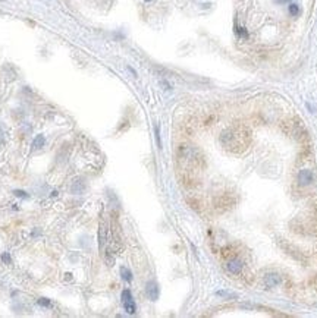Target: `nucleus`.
I'll return each mask as SVG.
<instances>
[{
	"label": "nucleus",
	"mask_w": 317,
	"mask_h": 318,
	"mask_svg": "<svg viewBox=\"0 0 317 318\" xmlns=\"http://www.w3.org/2000/svg\"><path fill=\"white\" fill-rule=\"evenodd\" d=\"M220 144L232 153L245 151L250 144V129L247 126H238L223 131L220 135Z\"/></svg>",
	"instance_id": "nucleus-1"
},
{
	"label": "nucleus",
	"mask_w": 317,
	"mask_h": 318,
	"mask_svg": "<svg viewBox=\"0 0 317 318\" xmlns=\"http://www.w3.org/2000/svg\"><path fill=\"white\" fill-rule=\"evenodd\" d=\"M235 197L229 195V194H223L222 197H219L217 201H216V207L219 208V211H225L228 208H231L234 204H235Z\"/></svg>",
	"instance_id": "nucleus-2"
},
{
	"label": "nucleus",
	"mask_w": 317,
	"mask_h": 318,
	"mask_svg": "<svg viewBox=\"0 0 317 318\" xmlns=\"http://www.w3.org/2000/svg\"><path fill=\"white\" fill-rule=\"evenodd\" d=\"M314 182V173L310 169H303L298 173V183L301 186H308Z\"/></svg>",
	"instance_id": "nucleus-3"
},
{
	"label": "nucleus",
	"mask_w": 317,
	"mask_h": 318,
	"mask_svg": "<svg viewBox=\"0 0 317 318\" xmlns=\"http://www.w3.org/2000/svg\"><path fill=\"white\" fill-rule=\"evenodd\" d=\"M228 271L229 273H232V274H239L241 271H242V267H244V264H242V261L239 260V258H231L229 261H228Z\"/></svg>",
	"instance_id": "nucleus-4"
},
{
	"label": "nucleus",
	"mask_w": 317,
	"mask_h": 318,
	"mask_svg": "<svg viewBox=\"0 0 317 318\" xmlns=\"http://www.w3.org/2000/svg\"><path fill=\"white\" fill-rule=\"evenodd\" d=\"M264 284L267 286V287H276L279 286L280 283H282V277L276 274V273H269V274H266L264 276Z\"/></svg>",
	"instance_id": "nucleus-5"
},
{
	"label": "nucleus",
	"mask_w": 317,
	"mask_h": 318,
	"mask_svg": "<svg viewBox=\"0 0 317 318\" xmlns=\"http://www.w3.org/2000/svg\"><path fill=\"white\" fill-rule=\"evenodd\" d=\"M145 290H147V295H148V298H150L151 301L158 299V286H157L156 281H148Z\"/></svg>",
	"instance_id": "nucleus-6"
},
{
	"label": "nucleus",
	"mask_w": 317,
	"mask_h": 318,
	"mask_svg": "<svg viewBox=\"0 0 317 318\" xmlns=\"http://www.w3.org/2000/svg\"><path fill=\"white\" fill-rule=\"evenodd\" d=\"M98 242H100V249H103V246L107 242V226L106 223L101 220L100 221V229H98Z\"/></svg>",
	"instance_id": "nucleus-7"
},
{
	"label": "nucleus",
	"mask_w": 317,
	"mask_h": 318,
	"mask_svg": "<svg viewBox=\"0 0 317 318\" xmlns=\"http://www.w3.org/2000/svg\"><path fill=\"white\" fill-rule=\"evenodd\" d=\"M84 191H85V182L82 179H77L71 186V192L72 194H82Z\"/></svg>",
	"instance_id": "nucleus-8"
},
{
	"label": "nucleus",
	"mask_w": 317,
	"mask_h": 318,
	"mask_svg": "<svg viewBox=\"0 0 317 318\" xmlns=\"http://www.w3.org/2000/svg\"><path fill=\"white\" fill-rule=\"evenodd\" d=\"M44 144H46V136H44L43 133L35 135V138L33 139V148H34V150H40V148H43V147H44Z\"/></svg>",
	"instance_id": "nucleus-9"
},
{
	"label": "nucleus",
	"mask_w": 317,
	"mask_h": 318,
	"mask_svg": "<svg viewBox=\"0 0 317 318\" xmlns=\"http://www.w3.org/2000/svg\"><path fill=\"white\" fill-rule=\"evenodd\" d=\"M123 306H125V311H126L128 314H135V311H137L135 302H134L132 299H129V301L123 302Z\"/></svg>",
	"instance_id": "nucleus-10"
},
{
	"label": "nucleus",
	"mask_w": 317,
	"mask_h": 318,
	"mask_svg": "<svg viewBox=\"0 0 317 318\" xmlns=\"http://www.w3.org/2000/svg\"><path fill=\"white\" fill-rule=\"evenodd\" d=\"M120 274H122V278L126 280V281H131V280H132V273H131V270L126 268V267H120Z\"/></svg>",
	"instance_id": "nucleus-11"
},
{
	"label": "nucleus",
	"mask_w": 317,
	"mask_h": 318,
	"mask_svg": "<svg viewBox=\"0 0 317 318\" xmlns=\"http://www.w3.org/2000/svg\"><path fill=\"white\" fill-rule=\"evenodd\" d=\"M289 13H291L292 16L298 15V13H300V7H298V4H295V3L289 4Z\"/></svg>",
	"instance_id": "nucleus-12"
},
{
	"label": "nucleus",
	"mask_w": 317,
	"mask_h": 318,
	"mask_svg": "<svg viewBox=\"0 0 317 318\" xmlns=\"http://www.w3.org/2000/svg\"><path fill=\"white\" fill-rule=\"evenodd\" d=\"M13 194H15V197H18V198H25V199L30 198V195H28L25 191H21V189H16V191H13Z\"/></svg>",
	"instance_id": "nucleus-13"
},
{
	"label": "nucleus",
	"mask_w": 317,
	"mask_h": 318,
	"mask_svg": "<svg viewBox=\"0 0 317 318\" xmlns=\"http://www.w3.org/2000/svg\"><path fill=\"white\" fill-rule=\"evenodd\" d=\"M37 302H38L40 306H46V308H50V306H51V302H50L48 299H46V298H40Z\"/></svg>",
	"instance_id": "nucleus-14"
},
{
	"label": "nucleus",
	"mask_w": 317,
	"mask_h": 318,
	"mask_svg": "<svg viewBox=\"0 0 317 318\" xmlns=\"http://www.w3.org/2000/svg\"><path fill=\"white\" fill-rule=\"evenodd\" d=\"M1 261L4 262V264H12V258H10V255H9V252H3L1 254Z\"/></svg>",
	"instance_id": "nucleus-15"
},
{
	"label": "nucleus",
	"mask_w": 317,
	"mask_h": 318,
	"mask_svg": "<svg viewBox=\"0 0 317 318\" xmlns=\"http://www.w3.org/2000/svg\"><path fill=\"white\" fill-rule=\"evenodd\" d=\"M129 299H132V295H131V290H128V289H125V290L122 292V301H123V302H126V301H129Z\"/></svg>",
	"instance_id": "nucleus-16"
},
{
	"label": "nucleus",
	"mask_w": 317,
	"mask_h": 318,
	"mask_svg": "<svg viewBox=\"0 0 317 318\" xmlns=\"http://www.w3.org/2000/svg\"><path fill=\"white\" fill-rule=\"evenodd\" d=\"M235 31H237L238 34L241 35V37H248V32L244 30V28H239V27H235Z\"/></svg>",
	"instance_id": "nucleus-17"
},
{
	"label": "nucleus",
	"mask_w": 317,
	"mask_h": 318,
	"mask_svg": "<svg viewBox=\"0 0 317 318\" xmlns=\"http://www.w3.org/2000/svg\"><path fill=\"white\" fill-rule=\"evenodd\" d=\"M156 139H157V145H158V148H161V142H160V131H158V126L156 125Z\"/></svg>",
	"instance_id": "nucleus-18"
},
{
	"label": "nucleus",
	"mask_w": 317,
	"mask_h": 318,
	"mask_svg": "<svg viewBox=\"0 0 317 318\" xmlns=\"http://www.w3.org/2000/svg\"><path fill=\"white\" fill-rule=\"evenodd\" d=\"M69 280H72V274H71V273H66V274H65V281H69Z\"/></svg>",
	"instance_id": "nucleus-19"
},
{
	"label": "nucleus",
	"mask_w": 317,
	"mask_h": 318,
	"mask_svg": "<svg viewBox=\"0 0 317 318\" xmlns=\"http://www.w3.org/2000/svg\"><path fill=\"white\" fill-rule=\"evenodd\" d=\"M128 71H129V72H131V74H132L134 76H137V72H135V71H134V69H132L131 66H128Z\"/></svg>",
	"instance_id": "nucleus-20"
},
{
	"label": "nucleus",
	"mask_w": 317,
	"mask_h": 318,
	"mask_svg": "<svg viewBox=\"0 0 317 318\" xmlns=\"http://www.w3.org/2000/svg\"><path fill=\"white\" fill-rule=\"evenodd\" d=\"M51 197H57V191H53V192H51Z\"/></svg>",
	"instance_id": "nucleus-21"
},
{
	"label": "nucleus",
	"mask_w": 317,
	"mask_h": 318,
	"mask_svg": "<svg viewBox=\"0 0 317 318\" xmlns=\"http://www.w3.org/2000/svg\"><path fill=\"white\" fill-rule=\"evenodd\" d=\"M280 1H289V0H280Z\"/></svg>",
	"instance_id": "nucleus-22"
},
{
	"label": "nucleus",
	"mask_w": 317,
	"mask_h": 318,
	"mask_svg": "<svg viewBox=\"0 0 317 318\" xmlns=\"http://www.w3.org/2000/svg\"><path fill=\"white\" fill-rule=\"evenodd\" d=\"M145 1H151V0H145Z\"/></svg>",
	"instance_id": "nucleus-23"
}]
</instances>
